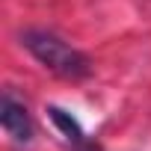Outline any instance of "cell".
I'll return each mask as SVG.
<instances>
[{"label":"cell","instance_id":"1","mask_svg":"<svg viewBox=\"0 0 151 151\" xmlns=\"http://www.w3.org/2000/svg\"><path fill=\"white\" fill-rule=\"evenodd\" d=\"M21 45L47 68L53 71L56 77H65V80H83L86 74L92 71L89 65V56L80 53L77 47H71L68 42H62L59 36L53 33H45V30H27L21 36Z\"/></svg>","mask_w":151,"mask_h":151},{"label":"cell","instance_id":"2","mask_svg":"<svg viewBox=\"0 0 151 151\" xmlns=\"http://www.w3.org/2000/svg\"><path fill=\"white\" fill-rule=\"evenodd\" d=\"M0 124H3V130L15 142H30L33 139V119H30L27 107L12 101L9 95H3V101H0Z\"/></svg>","mask_w":151,"mask_h":151},{"label":"cell","instance_id":"3","mask_svg":"<svg viewBox=\"0 0 151 151\" xmlns=\"http://www.w3.org/2000/svg\"><path fill=\"white\" fill-rule=\"evenodd\" d=\"M47 116H50V122L62 130V136H65L71 145H86V133H83L80 122L74 119L71 113H65L62 107H47Z\"/></svg>","mask_w":151,"mask_h":151}]
</instances>
